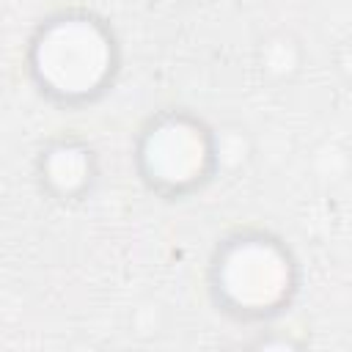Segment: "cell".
Segmentation results:
<instances>
[{"mask_svg": "<svg viewBox=\"0 0 352 352\" xmlns=\"http://www.w3.org/2000/svg\"><path fill=\"white\" fill-rule=\"evenodd\" d=\"M223 283L239 305L261 308L283 294L289 283V270L286 261L272 248L253 242V245H242L236 253L228 256L223 270Z\"/></svg>", "mask_w": 352, "mask_h": 352, "instance_id": "cell-2", "label": "cell"}, {"mask_svg": "<svg viewBox=\"0 0 352 352\" xmlns=\"http://www.w3.org/2000/svg\"><path fill=\"white\" fill-rule=\"evenodd\" d=\"M110 52L104 36L85 19H66L52 25L36 44L38 77L63 94L91 91L104 69Z\"/></svg>", "mask_w": 352, "mask_h": 352, "instance_id": "cell-1", "label": "cell"}, {"mask_svg": "<svg viewBox=\"0 0 352 352\" xmlns=\"http://www.w3.org/2000/svg\"><path fill=\"white\" fill-rule=\"evenodd\" d=\"M201 157H204L201 138L190 126L170 124V126L157 129V135H151L148 165H151V170L160 173V179L182 182V179L192 176L201 165Z\"/></svg>", "mask_w": 352, "mask_h": 352, "instance_id": "cell-3", "label": "cell"}]
</instances>
